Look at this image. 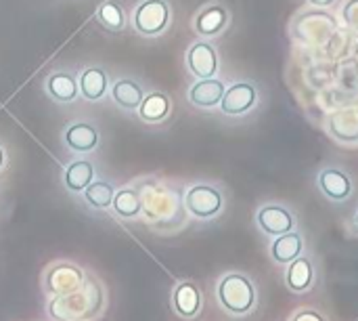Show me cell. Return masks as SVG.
<instances>
[{
	"mask_svg": "<svg viewBox=\"0 0 358 321\" xmlns=\"http://www.w3.org/2000/svg\"><path fill=\"white\" fill-rule=\"evenodd\" d=\"M218 301L227 311L235 315H245L252 311L256 303V290L245 275L231 273L224 275L218 286Z\"/></svg>",
	"mask_w": 358,
	"mask_h": 321,
	"instance_id": "1",
	"label": "cell"
},
{
	"mask_svg": "<svg viewBox=\"0 0 358 321\" xmlns=\"http://www.w3.org/2000/svg\"><path fill=\"white\" fill-rule=\"evenodd\" d=\"M132 23L143 36H159L170 23V4L166 0H143L134 11Z\"/></svg>",
	"mask_w": 358,
	"mask_h": 321,
	"instance_id": "2",
	"label": "cell"
},
{
	"mask_svg": "<svg viewBox=\"0 0 358 321\" xmlns=\"http://www.w3.org/2000/svg\"><path fill=\"white\" fill-rule=\"evenodd\" d=\"M185 206L197 219H212L222 210V196L212 185H195L187 191Z\"/></svg>",
	"mask_w": 358,
	"mask_h": 321,
	"instance_id": "3",
	"label": "cell"
},
{
	"mask_svg": "<svg viewBox=\"0 0 358 321\" xmlns=\"http://www.w3.org/2000/svg\"><path fill=\"white\" fill-rule=\"evenodd\" d=\"M258 101V90L254 84L250 82H235L233 86H229L222 95L220 101V109L227 116H243L248 114Z\"/></svg>",
	"mask_w": 358,
	"mask_h": 321,
	"instance_id": "4",
	"label": "cell"
},
{
	"mask_svg": "<svg viewBox=\"0 0 358 321\" xmlns=\"http://www.w3.org/2000/svg\"><path fill=\"white\" fill-rule=\"evenodd\" d=\"M187 65H189L191 74L197 76L199 80L201 78H214V74L218 71L216 48L210 42H206V40L195 42L189 48V53H187Z\"/></svg>",
	"mask_w": 358,
	"mask_h": 321,
	"instance_id": "5",
	"label": "cell"
},
{
	"mask_svg": "<svg viewBox=\"0 0 358 321\" xmlns=\"http://www.w3.org/2000/svg\"><path fill=\"white\" fill-rule=\"evenodd\" d=\"M63 141L65 145L76 151V153H90L99 147L101 143V135L99 130L88 124V122H73L65 128L63 132Z\"/></svg>",
	"mask_w": 358,
	"mask_h": 321,
	"instance_id": "6",
	"label": "cell"
},
{
	"mask_svg": "<svg viewBox=\"0 0 358 321\" xmlns=\"http://www.w3.org/2000/svg\"><path fill=\"white\" fill-rule=\"evenodd\" d=\"M224 84L216 78H201L199 82H195L189 90V101L195 105V107H216L220 105L222 101V95H224Z\"/></svg>",
	"mask_w": 358,
	"mask_h": 321,
	"instance_id": "7",
	"label": "cell"
},
{
	"mask_svg": "<svg viewBox=\"0 0 358 321\" xmlns=\"http://www.w3.org/2000/svg\"><path fill=\"white\" fill-rule=\"evenodd\" d=\"M258 225L268 235H283L294 229V217L283 206H264L258 212Z\"/></svg>",
	"mask_w": 358,
	"mask_h": 321,
	"instance_id": "8",
	"label": "cell"
},
{
	"mask_svg": "<svg viewBox=\"0 0 358 321\" xmlns=\"http://www.w3.org/2000/svg\"><path fill=\"white\" fill-rule=\"evenodd\" d=\"M111 97L117 103V107H122L126 111H134L141 107V103L145 99V90H143L141 82H136L132 78H120L111 86Z\"/></svg>",
	"mask_w": 358,
	"mask_h": 321,
	"instance_id": "9",
	"label": "cell"
},
{
	"mask_svg": "<svg viewBox=\"0 0 358 321\" xmlns=\"http://www.w3.org/2000/svg\"><path fill=\"white\" fill-rule=\"evenodd\" d=\"M229 23V13L224 6L220 4H210L206 6L197 19H195V29L199 36H206V38H212V36H218Z\"/></svg>",
	"mask_w": 358,
	"mask_h": 321,
	"instance_id": "10",
	"label": "cell"
},
{
	"mask_svg": "<svg viewBox=\"0 0 358 321\" xmlns=\"http://www.w3.org/2000/svg\"><path fill=\"white\" fill-rule=\"evenodd\" d=\"M319 185H321L323 193L336 202L348 200L352 193V181L348 179V175H344L338 168H325L319 177Z\"/></svg>",
	"mask_w": 358,
	"mask_h": 321,
	"instance_id": "11",
	"label": "cell"
},
{
	"mask_svg": "<svg viewBox=\"0 0 358 321\" xmlns=\"http://www.w3.org/2000/svg\"><path fill=\"white\" fill-rule=\"evenodd\" d=\"M46 93L59 103H71L80 95V86L69 71H55L46 78Z\"/></svg>",
	"mask_w": 358,
	"mask_h": 321,
	"instance_id": "12",
	"label": "cell"
},
{
	"mask_svg": "<svg viewBox=\"0 0 358 321\" xmlns=\"http://www.w3.org/2000/svg\"><path fill=\"white\" fill-rule=\"evenodd\" d=\"M80 95L88 101H99L105 97L107 88H109V80H107V71L103 67H88L80 74Z\"/></svg>",
	"mask_w": 358,
	"mask_h": 321,
	"instance_id": "13",
	"label": "cell"
},
{
	"mask_svg": "<svg viewBox=\"0 0 358 321\" xmlns=\"http://www.w3.org/2000/svg\"><path fill=\"white\" fill-rule=\"evenodd\" d=\"M170 107H172L170 97L159 90H153V93L145 95V99L138 107V116H141V120H145L149 124H157L168 118Z\"/></svg>",
	"mask_w": 358,
	"mask_h": 321,
	"instance_id": "14",
	"label": "cell"
},
{
	"mask_svg": "<svg viewBox=\"0 0 358 321\" xmlns=\"http://www.w3.org/2000/svg\"><path fill=\"white\" fill-rule=\"evenodd\" d=\"M92 179H94V166L88 160H76L63 172V183L73 193L84 191L92 183Z\"/></svg>",
	"mask_w": 358,
	"mask_h": 321,
	"instance_id": "15",
	"label": "cell"
},
{
	"mask_svg": "<svg viewBox=\"0 0 358 321\" xmlns=\"http://www.w3.org/2000/svg\"><path fill=\"white\" fill-rule=\"evenodd\" d=\"M329 130L346 143H355L358 141V111L355 109H342L336 111L329 118Z\"/></svg>",
	"mask_w": 358,
	"mask_h": 321,
	"instance_id": "16",
	"label": "cell"
},
{
	"mask_svg": "<svg viewBox=\"0 0 358 321\" xmlns=\"http://www.w3.org/2000/svg\"><path fill=\"white\" fill-rule=\"evenodd\" d=\"M302 235L296 231H287L283 235L277 238V242L273 244V257L277 263H292L302 254Z\"/></svg>",
	"mask_w": 358,
	"mask_h": 321,
	"instance_id": "17",
	"label": "cell"
},
{
	"mask_svg": "<svg viewBox=\"0 0 358 321\" xmlns=\"http://www.w3.org/2000/svg\"><path fill=\"white\" fill-rule=\"evenodd\" d=\"M174 307L182 317H195L201 307L199 290L193 284H180L174 292Z\"/></svg>",
	"mask_w": 358,
	"mask_h": 321,
	"instance_id": "18",
	"label": "cell"
},
{
	"mask_svg": "<svg viewBox=\"0 0 358 321\" xmlns=\"http://www.w3.org/2000/svg\"><path fill=\"white\" fill-rule=\"evenodd\" d=\"M313 278H315V271H313L310 261H306V259L292 261V265L287 269V286H289V290L306 292L310 288V284H313Z\"/></svg>",
	"mask_w": 358,
	"mask_h": 321,
	"instance_id": "19",
	"label": "cell"
},
{
	"mask_svg": "<svg viewBox=\"0 0 358 321\" xmlns=\"http://www.w3.org/2000/svg\"><path fill=\"white\" fill-rule=\"evenodd\" d=\"M113 196H115V189L107 181H92L84 189V200L92 208H109L113 204Z\"/></svg>",
	"mask_w": 358,
	"mask_h": 321,
	"instance_id": "20",
	"label": "cell"
},
{
	"mask_svg": "<svg viewBox=\"0 0 358 321\" xmlns=\"http://www.w3.org/2000/svg\"><path fill=\"white\" fill-rule=\"evenodd\" d=\"M96 19L105 29H111V32H122L126 27V15H124V8L117 2L101 4L99 11H96Z\"/></svg>",
	"mask_w": 358,
	"mask_h": 321,
	"instance_id": "21",
	"label": "cell"
},
{
	"mask_svg": "<svg viewBox=\"0 0 358 321\" xmlns=\"http://www.w3.org/2000/svg\"><path fill=\"white\" fill-rule=\"evenodd\" d=\"M113 210L124 217V219H132L141 212V200L138 193L134 189H122L113 196Z\"/></svg>",
	"mask_w": 358,
	"mask_h": 321,
	"instance_id": "22",
	"label": "cell"
},
{
	"mask_svg": "<svg viewBox=\"0 0 358 321\" xmlns=\"http://www.w3.org/2000/svg\"><path fill=\"white\" fill-rule=\"evenodd\" d=\"M342 15H344V21H346L352 29H357L358 32V0H348V2L344 4Z\"/></svg>",
	"mask_w": 358,
	"mask_h": 321,
	"instance_id": "23",
	"label": "cell"
},
{
	"mask_svg": "<svg viewBox=\"0 0 358 321\" xmlns=\"http://www.w3.org/2000/svg\"><path fill=\"white\" fill-rule=\"evenodd\" d=\"M294 321H325L317 311H310V309H306V311H300L296 317H294Z\"/></svg>",
	"mask_w": 358,
	"mask_h": 321,
	"instance_id": "24",
	"label": "cell"
},
{
	"mask_svg": "<svg viewBox=\"0 0 358 321\" xmlns=\"http://www.w3.org/2000/svg\"><path fill=\"white\" fill-rule=\"evenodd\" d=\"M310 4H315V6H331L336 0H308Z\"/></svg>",
	"mask_w": 358,
	"mask_h": 321,
	"instance_id": "25",
	"label": "cell"
},
{
	"mask_svg": "<svg viewBox=\"0 0 358 321\" xmlns=\"http://www.w3.org/2000/svg\"><path fill=\"white\" fill-rule=\"evenodd\" d=\"M2 164H4V151H2V147H0V168H2Z\"/></svg>",
	"mask_w": 358,
	"mask_h": 321,
	"instance_id": "26",
	"label": "cell"
},
{
	"mask_svg": "<svg viewBox=\"0 0 358 321\" xmlns=\"http://www.w3.org/2000/svg\"><path fill=\"white\" fill-rule=\"evenodd\" d=\"M357 225H358V214H357Z\"/></svg>",
	"mask_w": 358,
	"mask_h": 321,
	"instance_id": "27",
	"label": "cell"
}]
</instances>
